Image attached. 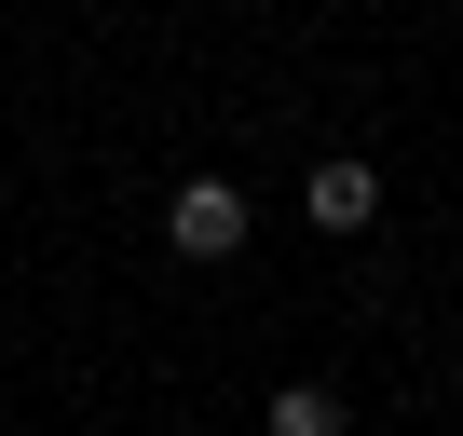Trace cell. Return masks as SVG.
Masks as SVG:
<instances>
[{"label": "cell", "mask_w": 463, "mask_h": 436, "mask_svg": "<svg viewBox=\"0 0 463 436\" xmlns=\"http://www.w3.org/2000/svg\"><path fill=\"white\" fill-rule=\"evenodd\" d=\"M164 246H177V260H232V246H246V191H232V177H177Z\"/></svg>", "instance_id": "obj_1"}, {"label": "cell", "mask_w": 463, "mask_h": 436, "mask_svg": "<svg viewBox=\"0 0 463 436\" xmlns=\"http://www.w3.org/2000/svg\"><path fill=\"white\" fill-rule=\"evenodd\" d=\"M300 218H314V232H368V218H382V177H368L354 150H327V164L300 177Z\"/></svg>", "instance_id": "obj_2"}, {"label": "cell", "mask_w": 463, "mask_h": 436, "mask_svg": "<svg viewBox=\"0 0 463 436\" xmlns=\"http://www.w3.org/2000/svg\"><path fill=\"white\" fill-rule=\"evenodd\" d=\"M273 436H354V422H341L327 382H287V395H273Z\"/></svg>", "instance_id": "obj_3"}, {"label": "cell", "mask_w": 463, "mask_h": 436, "mask_svg": "<svg viewBox=\"0 0 463 436\" xmlns=\"http://www.w3.org/2000/svg\"><path fill=\"white\" fill-rule=\"evenodd\" d=\"M449 395H463V341H449Z\"/></svg>", "instance_id": "obj_4"}]
</instances>
